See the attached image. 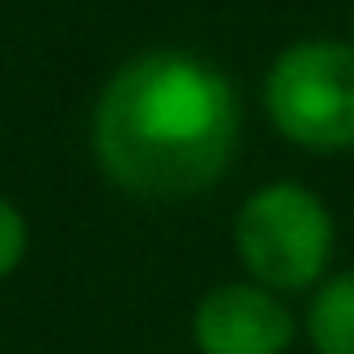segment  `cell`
<instances>
[{
    "label": "cell",
    "mask_w": 354,
    "mask_h": 354,
    "mask_svg": "<svg viewBox=\"0 0 354 354\" xmlns=\"http://www.w3.org/2000/svg\"><path fill=\"white\" fill-rule=\"evenodd\" d=\"M242 139L234 81L198 54L148 50L99 90L90 144L121 193L153 202L198 198L225 180Z\"/></svg>",
    "instance_id": "6da1fadb"
},
{
    "label": "cell",
    "mask_w": 354,
    "mask_h": 354,
    "mask_svg": "<svg viewBox=\"0 0 354 354\" xmlns=\"http://www.w3.org/2000/svg\"><path fill=\"white\" fill-rule=\"evenodd\" d=\"M234 247L251 283L269 292H310L332 260V211L305 184L274 180L238 207Z\"/></svg>",
    "instance_id": "7a4b0ae2"
},
{
    "label": "cell",
    "mask_w": 354,
    "mask_h": 354,
    "mask_svg": "<svg viewBox=\"0 0 354 354\" xmlns=\"http://www.w3.org/2000/svg\"><path fill=\"white\" fill-rule=\"evenodd\" d=\"M265 113L310 153L354 148V45L323 36L287 45L265 72Z\"/></svg>",
    "instance_id": "3957f363"
},
{
    "label": "cell",
    "mask_w": 354,
    "mask_h": 354,
    "mask_svg": "<svg viewBox=\"0 0 354 354\" xmlns=\"http://www.w3.org/2000/svg\"><path fill=\"white\" fill-rule=\"evenodd\" d=\"M296 319L283 296L260 283H220L193 310V346L202 354H287Z\"/></svg>",
    "instance_id": "277c9868"
},
{
    "label": "cell",
    "mask_w": 354,
    "mask_h": 354,
    "mask_svg": "<svg viewBox=\"0 0 354 354\" xmlns=\"http://www.w3.org/2000/svg\"><path fill=\"white\" fill-rule=\"evenodd\" d=\"M305 332L319 354H354V269L314 287Z\"/></svg>",
    "instance_id": "5b68a950"
},
{
    "label": "cell",
    "mask_w": 354,
    "mask_h": 354,
    "mask_svg": "<svg viewBox=\"0 0 354 354\" xmlns=\"http://www.w3.org/2000/svg\"><path fill=\"white\" fill-rule=\"evenodd\" d=\"M27 256V220L9 198H0V278H9Z\"/></svg>",
    "instance_id": "8992f818"
}]
</instances>
